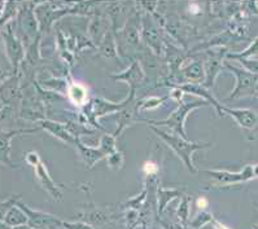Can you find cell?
I'll use <instances>...</instances> for the list:
<instances>
[{"label":"cell","mask_w":258,"mask_h":229,"mask_svg":"<svg viewBox=\"0 0 258 229\" xmlns=\"http://www.w3.org/2000/svg\"><path fill=\"white\" fill-rule=\"evenodd\" d=\"M149 128L156 132L158 135L160 139L164 140L174 151L180 160L183 161L187 169L191 172H196V169H194V165H192V153L199 149L204 148H210V144H196V142H189L188 140L182 137V136L178 135H170V133H166L164 131L158 130L156 127L149 126Z\"/></svg>","instance_id":"obj_1"},{"label":"cell","mask_w":258,"mask_h":229,"mask_svg":"<svg viewBox=\"0 0 258 229\" xmlns=\"http://www.w3.org/2000/svg\"><path fill=\"white\" fill-rule=\"evenodd\" d=\"M208 101H204V100H199V101H195V103H188V104H180L179 108L176 109L175 112L170 115V117L165 119V121H158V122H149L151 124H160V126H167L170 130H173L175 132V135L182 136L184 139H187V135H185L184 131V122L187 114H188L191 110L194 109L201 108L204 105H208Z\"/></svg>","instance_id":"obj_2"},{"label":"cell","mask_w":258,"mask_h":229,"mask_svg":"<svg viewBox=\"0 0 258 229\" xmlns=\"http://www.w3.org/2000/svg\"><path fill=\"white\" fill-rule=\"evenodd\" d=\"M226 66L228 70L234 72L235 77L237 78L236 87L231 92L230 99L234 100L244 96H253V95L255 96L258 87V75L249 72L245 69H241V67L232 66L230 63H226Z\"/></svg>","instance_id":"obj_3"},{"label":"cell","mask_w":258,"mask_h":229,"mask_svg":"<svg viewBox=\"0 0 258 229\" xmlns=\"http://www.w3.org/2000/svg\"><path fill=\"white\" fill-rule=\"evenodd\" d=\"M222 113H227L234 118L236 123L246 132L249 139H255L258 136V112L253 109H231L221 106Z\"/></svg>","instance_id":"obj_4"},{"label":"cell","mask_w":258,"mask_h":229,"mask_svg":"<svg viewBox=\"0 0 258 229\" xmlns=\"http://www.w3.org/2000/svg\"><path fill=\"white\" fill-rule=\"evenodd\" d=\"M205 174L210 176L213 180H216L219 184H237V183H244L252 179H255L254 175V165H246L240 172H230V171H219V170H207Z\"/></svg>","instance_id":"obj_5"},{"label":"cell","mask_w":258,"mask_h":229,"mask_svg":"<svg viewBox=\"0 0 258 229\" xmlns=\"http://www.w3.org/2000/svg\"><path fill=\"white\" fill-rule=\"evenodd\" d=\"M17 206L20 208H22L25 211V214L28 215L29 217V223L28 225L33 229H55L57 226H60L61 223L60 219H57L53 215L46 214V212L42 211H34V210H30L29 207L24 205L21 202H17Z\"/></svg>","instance_id":"obj_6"},{"label":"cell","mask_w":258,"mask_h":229,"mask_svg":"<svg viewBox=\"0 0 258 229\" xmlns=\"http://www.w3.org/2000/svg\"><path fill=\"white\" fill-rule=\"evenodd\" d=\"M3 39L7 48V57H8V60L12 63V66L16 72L20 62H21L22 57H24V47H22L21 42L16 38V35L13 34V31L11 30L10 27L7 29V31H3Z\"/></svg>","instance_id":"obj_7"},{"label":"cell","mask_w":258,"mask_h":229,"mask_svg":"<svg viewBox=\"0 0 258 229\" xmlns=\"http://www.w3.org/2000/svg\"><path fill=\"white\" fill-rule=\"evenodd\" d=\"M34 169H35V174H37V178L39 180L40 185H42L44 189L51 194L52 197L55 199H61L62 198V194H61L60 189H58L57 185L53 183V180L51 179V176L48 175V172H47L46 166H44V163L42 161H38L35 165H34Z\"/></svg>","instance_id":"obj_8"},{"label":"cell","mask_w":258,"mask_h":229,"mask_svg":"<svg viewBox=\"0 0 258 229\" xmlns=\"http://www.w3.org/2000/svg\"><path fill=\"white\" fill-rule=\"evenodd\" d=\"M76 148L78 149L79 154H81V157L82 160L85 161V163L87 165L88 167H92L97 161H100L101 158L108 157V153L104 150L103 148H88L86 146L85 144L81 142L79 137H76Z\"/></svg>","instance_id":"obj_9"},{"label":"cell","mask_w":258,"mask_h":229,"mask_svg":"<svg viewBox=\"0 0 258 229\" xmlns=\"http://www.w3.org/2000/svg\"><path fill=\"white\" fill-rule=\"evenodd\" d=\"M40 124H42V126H40L42 128L48 131L49 133H52L55 137L60 139L61 141H64L67 142V144H72V145L76 144V137L69 132L68 127L64 126V124H60L57 123V122H52V121H42L40 122Z\"/></svg>","instance_id":"obj_10"},{"label":"cell","mask_w":258,"mask_h":229,"mask_svg":"<svg viewBox=\"0 0 258 229\" xmlns=\"http://www.w3.org/2000/svg\"><path fill=\"white\" fill-rule=\"evenodd\" d=\"M38 131V128H34V130H16V131H10V132H4L2 131V162L4 165L10 167H16L15 163L11 162L10 160V149H11V141L15 137L16 135H20V133H31Z\"/></svg>","instance_id":"obj_11"},{"label":"cell","mask_w":258,"mask_h":229,"mask_svg":"<svg viewBox=\"0 0 258 229\" xmlns=\"http://www.w3.org/2000/svg\"><path fill=\"white\" fill-rule=\"evenodd\" d=\"M114 79H122V81H127L131 85V88L135 90L138 86L140 85V82L143 81L144 72L143 69L140 67V63L138 61H135L130 67H128L126 71L121 72V74H117V75H113Z\"/></svg>","instance_id":"obj_12"},{"label":"cell","mask_w":258,"mask_h":229,"mask_svg":"<svg viewBox=\"0 0 258 229\" xmlns=\"http://www.w3.org/2000/svg\"><path fill=\"white\" fill-rule=\"evenodd\" d=\"M3 223L10 226H21L29 223V217L22 208L13 206L3 215Z\"/></svg>","instance_id":"obj_13"},{"label":"cell","mask_w":258,"mask_h":229,"mask_svg":"<svg viewBox=\"0 0 258 229\" xmlns=\"http://www.w3.org/2000/svg\"><path fill=\"white\" fill-rule=\"evenodd\" d=\"M178 88H180V90L183 91V92H189V94H195V95H199V96H203L207 99V101L209 104H212L213 106H216L217 108V112H218V114L223 115V113H222L221 110V106L218 104V101H217L216 99H213L212 95L209 94L207 91V88L203 87V86L200 85H195V83H188V85H184V86H179Z\"/></svg>","instance_id":"obj_14"},{"label":"cell","mask_w":258,"mask_h":229,"mask_svg":"<svg viewBox=\"0 0 258 229\" xmlns=\"http://www.w3.org/2000/svg\"><path fill=\"white\" fill-rule=\"evenodd\" d=\"M128 103H130V95L122 104H110L108 101H104V100H95V115L100 117V115L106 114V113L123 110Z\"/></svg>","instance_id":"obj_15"},{"label":"cell","mask_w":258,"mask_h":229,"mask_svg":"<svg viewBox=\"0 0 258 229\" xmlns=\"http://www.w3.org/2000/svg\"><path fill=\"white\" fill-rule=\"evenodd\" d=\"M86 97H87V91H86V88L82 85L73 83V85L70 86L69 99L72 100V103L76 104V105H82L86 101Z\"/></svg>","instance_id":"obj_16"},{"label":"cell","mask_w":258,"mask_h":229,"mask_svg":"<svg viewBox=\"0 0 258 229\" xmlns=\"http://www.w3.org/2000/svg\"><path fill=\"white\" fill-rule=\"evenodd\" d=\"M183 75L191 82H199L204 78V69L200 62H192L183 69Z\"/></svg>","instance_id":"obj_17"},{"label":"cell","mask_w":258,"mask_h":229,"mask_svg":"<svg viewBox=\"0 0 258 229\" xmlns=\"http://www.w3.org/2000/svg\"><path fill=\"white\" fill-rule=\"evenodd\" d=\"M258 54V36L253 40V43L249 45L248 48L244 49L240 53H230L227 54L228 58H234V60H244V58H253Z\"/></svg>","instance_id":"obj_18"},{"label":"cell","mask_w":258,"mask_h":229,"mask_svg":"<svg viewBox=\"0 0 258 229\" xmlns=\"http://www.w3.org/2000/svg\"><path fill=\"white\" fill-rule=\"evenodd\" d=\"M219 70H221V61H219V58H210L209 62H208L207 87H212L213 83H214V78H216L217 72H218Z\"/></svg>","instance_id":"obj_19"},{"label":"cell","mask_w":258,"mask_h":229,"mask_svg":"<svg viewBox=\"0 0 258 229\" xmlns=\"http://www.w3.org/2000/svg\"><path fill=\"white\" fill-rule=\"evenodd\" d=\"M113 38L110 34H108V35L104 38L103 43H101V47L100 49L103 51V53L105 54V56H115V51H114V44H113Z\"/></svg>","instance_id":"obj_20"},{"label":"cell","mask_w":258,"mask_h":229,"mask_svg":"<svg viewBox=\"0 0 258 229\" xmlns=\"http://www.w3.org/2000/svg\"><path fill=\"white\" fill-rule=\"evenodd\" d=\"M239 62L248 70L249 72L258 75V60L255 58H244V60H239Z\"/></svg>","instance_id":"obj_21"},{"label":"cell","mask_w":258,"mask_h":229,"mask_svg":"<svg viewBox=\"0 0 258 229\" xmlns=\"http://www.w3.org/2000/svg\"><path fill=\"white\" fill-rule=\"evenodd\" d=\"M90 31H91L94 39L97 42L96 36L100 34V31H103V24H101L100 18H95L94 22H92L91 26H90Z\"/></svg>","instance_id":"obj_22"},{"label":"cell","mask_w":258,"mask_h":229,"mask_svg":"<svg viewBox=\"0 0 258 229\" xmlns=\"http://www.w3.org/2000/svg\"><path fill=\"white\" fill-rule=\"evenodd\" d=\"M108 160H109L110 166L114 167V169H119L122 165V160H123V157H122V154L119 153V151H117V153L109 156V157H108Z\"/></svg>","instance_id":"obj_23"},{"label":"cell","mask_w":258,"mask_h":229,"mask_svg":"<svg viewBox=\"0 0 258 229\" xmlns=\"http://www.w3.org/2000/svg\"><path fill=\"white\" fill-rule=\"evenodd\" d=\"M143 171L146 172L147 175H153V174H156V172L158 171V167L156 163L153 162H146L144 163L143 166Z\"/></svg>","instance_id":"obj_24"},{"label":"cell","mask_w":258,"mask_h":229,"mask_svg":"<svg viewBox=\"0 0 258 229\" xmlns=\"http://www.w3.org/2000/svg\"><path fill=\"white\" fill-rule=\"evenodd\" d=\"M164 100L165 99H157V97H155V99L147 100L146 104H144V106H143V109H153V108H156V106L160 105V104H161L162 101H164Z\"/></svg>","instance_id":"obj_25"},{"label":"cell","mask_w":258,"mask_h":229,"mask_svg":"<svg viewBox=\"0 0 258 229\" xmlns=\"http://www.w3.org/2000/svg\"><path fill=\"white\" fill-rule=\"evenodd\" d=\"M62 225L68 229H94L91 226L86 225V224H81V223H76V224H69V223H64Z\"/></svg>","instance_id":"obj_26"},{"label":"cell","mask_w":258,"mask_h":229,"mask_svg":"<svg viewBox=\"0 0 258 229\" xmlns=\"http://www.w3.org/2000/svg\"><path fill=\"white\" fill-rule=\"evenodd\" d=\"M207 205H208L207 199H204V198H199V199H198V207H199V208L207 207Z\"/></svg>","instance_id":"obj_27"},{"label":"cell","mask_w":258,"mask_h":229,"mask_svg":"<svg viewBox=\"0 0 258 229\" xmlns=\"http://www.w3.org/2000/svg\"><path fill=\"white\" fill-rule=\"evenodd\" d=\"M214 226H216V229H228L227 226L223 225V224H221L219 221H216V223H214Z\"/></svg>","instance_id":"obj_28"},{"label":"cell","mask_w":258,"mask_h":229,"mask_svg":"<svg viewBox=\"0 0 258 229\" xmlns=\"http://www.w3.org/2000/svg\"><path fill=\"white\" fill-rule=\"evenodd\" d=\"M2 229H12V228H11L10 225H7L6 223H3V224H2Z\"/></svg>","instance_id":"obj_29"},{"label":"cell","mask_w":258,"mask_h":229,"mask_svg":"<svg viewBox=\"0 0 258 229\" xmlns=\"http://www.w3.org/2000/svg\"><path fill=\"white\" fill-rule=\"evenodd\" d=\"M255 96L258 97V87H257V92H255Z\"/></svg>","instance_id":"obj_30"}]
</instances>
